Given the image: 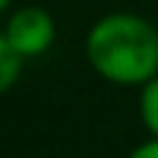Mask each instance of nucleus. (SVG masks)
Returning <instances> with one entry per match:
<instances>
[{"label": "nucleus", "instance_id": "obj_1", "mask_svg": "<svg viewBox=\"0 0 158 158\" xmlns=\"http://www.w3.org/2000/svg\"><path fill=\"white\" fill-rule=\"evenodd\" d=\"M85 59L106 82L141 88L158 76V27L135 12H108L91 23Z\"/></svg>", "mask_w": 158, "mask_h": 158}, {"label": "nucleus", "instance_id": "obj_2", "mask_svg": "<svg viewBox=\"0 0 158 158\" xmlns=\"http://www.w3.org/2000/svg\"><path fill=\"white\" fill-rule=\"evenodd\" d=\"M3 35L23 59H38L56 44V18L44 6H21L3 23Z\"/></svg>", "mask_w": 158, "mask_h": 158}, {"label": "nucleus", "instance_id": "obj_3", "mask_svg": "<svg viewBox=\"0 0 158 158\" xmlns=\"http://www.w3.org/2000/svg\"><path fill=\"white\" fill-rule=\"evenodd\" d=\"M23 62H27V59L9 44V38H6L3 29H0V97L9 94L18 85V79L23 73Z\"/></svg>", "mask_w": 158, "mask_h": 158}, {"label": "nucleus", "instance_id": "obj_4", "mask_svg": "<svg viewBox=\"0 0 158 158\" xmlns=\"http://www.w3.org/2000/svg\"><path fill=\"white\" fill-rule=\"evenodd\" d=\"M138 114H141V123L149 132V138H158V76H152L149 82L141 85Z\"/></svg>", "mask_w": 158, "mask_h": 158}, {"label": "nucleus", "instance_id": "obj_5", "mask_svg": "<svg viewBox=\"0 0 158 158\" xmlns=\"http://www.w3.org/2000/svg\"><path fill=\"white\" fill-rule=\"evenodd\" d=\"M129 158H158V138H149V141L138 143L129 152Z\"/></svg>", "mask_w": 158, "mask_h": 158}, {"label": "nucleus", "instance_id": "obj_6", "mask_svg": "<svg viewBox=\"0 0 158 158\" xmlns=\"http://www.w3.org/2000/svg\"><path fill=\"white\" fill-rule=\"evenodd\" d=\"M9 6H12V0H0V15H6V12H9Z\"/></svg>", "mask_w": 158, "mask_h": 158}]
</instances>
